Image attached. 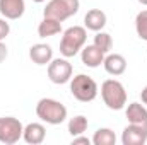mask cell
I'll return each instance as SVG.
<instances>
[{
	"instance_id": "obj_1",
	"label": "cell",
	"mask_w": 147,
	"mask_h": 145,
	"mask_svg": "<svg viewBox=\"0 0 147 145\" xmlns=\"http://www.w3.org/2000/svg\"><path fill=\"white\" fill-rule=\"evenodd\" d=\"M87 31L82 26H72L63 31V36L60 41V53L63 58H72L75 56L86 44Z\"/></svg>"
},
{
	"instance_id": "obj_2",
	"label": "cell",
	"mask_w": 147,
	"mask_h": 145,
	"mask_svg": "<svg viewBox=\"0 0 147 145\" xmlns=\"http://www.w3.org/2000/svg\"><path fill=\"white\" fill-rule=\"evenodd\" d=\"M36 114L41 121L48 125H60L67 119V108L60 101L43 97L36 104Z\"/></svg>"
},
{
	"instance_id": "obj_3",
	"label": "cell",
	"mask_w": 147,
	"mask_h": 145,
	"mask_svg": "<svg viewBox=\"0 0 147 145\" xmlns=\"http://www.w3.org/2000/svg\"><path fill=\"white\" fill-rule=\"evenodd\" d=\"M101 97H103V103L113 111H120L127 104V91H125L123 84L115 79H108L103 82Z\"/></svg>"
},
{
	"instance_id": "obj_4",
	"label": "cell",
	"mask_w": 147,
	"mask_h": 145,
	"mask_svg": "<svg viewBox=\"0 0 147 145\" xmlns=\"http://www.w3.org/2000/svg\"><path fill=\"white\" fill-rule=\"evenodd\" d=\"M70 92L72 96L80 101V103H91L98 97V84L94 79H91L89 75H84V73H79L70 79Z\"/></svg>"
},
{
	"instance_id": "obj_5",
	"label": "cell",
	"mask_w": 147,
	"mask_h": 145,
	"mask_svg": "<svg viewBox=\"0 0 147 145\" xmlns=\"http://www.w3.org/2000/svg\"><path fill=\"white\" fill-rule=\"evenodd\" d=\"M79 7H80L79 0H50L43 10V15L63 22L79 12Z\"/></svg>"
},
{
	"instance_id": "obj_6",
	"label": "cell",
	"mask_w": 147,
	"mask_h": 145,
	"mask_svg": "<svg viewBox=\"0 0 147 145\" xmlns=\"http://www.w3.org/2000/svg\"><path fill=\"white\" fill-rule=\"evenodd\" d=\"M24 126L14 116L0 118V142L5 145H14L22 138Z\"/></svg>"
},
{
	"instance_id": "obj_7",
	"label": "cell",
	"mask_w": 147,
	"mask_h": 145,
	"mask_svg": "<svg viewBox=\"0 0 147 145\" xmlns=\"http://www.w3.org/2000/svg\"><path fill=\"white\" fill-rule=\"evenodd\" d=\"M48 79L57 84H67L72 79V65L69 63L67 58H55L48 63Z\"/></svg>"
},
{
	"instance_id": "obj_8",
	"label": "cell",
	"mask_w": 147,
	"mask_h": 145,
	"mask_svg": "<svg viewBox=\"0 0 147 145\" xmlns=\"http://www.w3.org/2000/svg\"><path fill=\"white\" fill-rule=\"evenodd\" d=\"M147 142V128L139 125H128L121 133L123 145H144Z\"/></svg>"
},
{
	"instance_id": "obj_9",
	"label": "cell",
	"mask_w": 147,
	"mask_h": 145,
	"mask_svg": "<svg viewBox=\"0 0 147 145\" xmlns=\"http://www.w3.org/2000/svg\"><path fill=\"white\" fill-rule=\"evenodd\" d=\"M105 56H106V55H105L98 46H94V44H87V46H84V48L80 50V60H82V63H84L86 67H89V68H98L99 65H103Z\"/></svg>"
},
{
	"instance_id": "obj_10",
	"label": "cell",
	"mask_w": 147,
	"mask_h": 145,
	"mask_svg": "<svg viewBox=\"0 0 147 145\" xmlns=\"http://www.w3.org/2000/svg\"><path fill=\"white\" fill-rule=\"evenodd\" d=\"M24 10H26L24 0H0V14L9 21L21 19Z\"/></svg>"
},
{
	"instance_id": "obj_11",
	"label": "cell",
	"mask_w": 147,
	"mask_h": 145,
	"mask_svg": "<svg viewBox=\"0 0 147 145\" xmlns=\"http://www.w3.org/2000/svg\"><path fill=\"white\" fill-rule=\"evenodd\" d=\"M29 58L33 60V63L36 65H48L53 60V50L50 44L46 43H38L33 44L29 50Z\"/></svg>"
},
{
	"instance_id": "obj_12",
	"label": "cell",
	"mask_w": 147,
	"mask_h": 145,
	"mask_svg": "<svg viewBox=\"0 0 147 145\" xmlns=\"http://www.w3.org/2000/svg\"><path fill=\"white\" fill-rule=\"evenodd\" d=\"M22 138H24L26 144H31V145L43 144L45 138H46V128L41 123H29V125L24 126Z\"/></svg>"
},
{
	"instance_id": "obj_13",
	"label": "cell",
	"mask_w": 147,
	"mask_h": 145,
	"mask_svg": "<svg viewBox=\"0 0 147 145\" xmlns=\"http://www.w3.org/2000/svg\"><path fill=\"white\" fill-rule=\"evenodd\" d=\"M106 26V14L101 9H91L87 10L86 17H84V28L89 31H103V28Z\"/></svg>"
},
{
	"instance_id": "obj_14",
	"label": "cell",
	"mask_w": 147,
	"mask_h": 145,
	"mask_svg": "<svg viewBox=\"0 0 147 145\" xmlns=\"http://www.w3.org/2000/svg\"><path fill=\"white\" fill-rule=\"evenodd\" d=\"M125 114L130 125H139V126L147 128V109L140 103H130Z\"/></svg>"
},
{
	"instance_id": "obj_15",
	"label": "cell",
	"mask_w": 147,
	"mask_h": 145,
	"mask_svg": "<svg viewBox=\"0 0 147 145\" xmlns=\"http://www.w3.org/2000/svg\"><path fill=\"white\" fill-rule=\"evenodd\" d=\"M103 65H105V70L115 77L125 73V70H127V60L123 55H118V53H110L108 56H105Z\"/></svg>"
},
{
	"instance_id": "obj_16",
	"label": "cell",
	"mask_w": 147,
	"mask_h": 145,
	"mask_svg": "<svg viewBox=\"0 0 147 145\" xmlns=\"http://www.w3.org/2000/svg\"><path fill=\"white\" fill-rule=\"evenodd\" d=\"M62 31V22L51 17H43V21L38 26V36L39 38H51Z\"/></svg>"
},
{
	"instance_id": "obj_17",
	"label": "cell",
	"mask_w": 147,
	"mask_h": 145,
	"mask_svg": "<svg viewBox=\"0 0 147 145\" xmlns=\"http://www.w3.org/2000/svg\"><path fill=\"white\" fill-rule=\"evenodd\" d=\"M91 142L94 145H115L116 144V135L111 128H98L94 132V137Z\"/></svg>"
},
{
	"instance_id": "obj_18",
	"label": "cell",
	"mask_w": 147,
	"mask_h": 145,
	"mask_svg": "<svg viewBox=\"0 0 147 145\" xmlns=\"http://www.w3.org/2000/svg\"><path fill=\"white\" fill-rule=\"evenodd\" d=\"M87 126H89V121H87L86 116H82V114L74 116L72 119L69 121V133H70L72 137L82 135V133L87 130Z\"/></svg>"
},
{
	"instance_id": "obj_19",
	"label": "cell",
	"mask_w": 147,
	"mask_h": 145,
	"mask_svg": "<svg viewBox=\"0 0 147 145\" xmlns=\"http://www.w3.org/2000/svg\"><path fill=\"white\" fill-rule=\"evenodd\" d=\"M94 46H98L105 55L110 53V50L113 48V38L108 34V33H103V31H98L96 36H94Z\"/></svg>"
},
{
	"instance_id": "obj_20",
	"label": "cell",
	"mask_w": 147,
	"mask_h": 145,
	"mask_svg": "<svg viewBox=\"0 0 147 145\" xmlns=\"http://www.w3.org/2000/svg\"><path fill=\"white\" fill-rule=\"evenodd\" d=\"M135 31H137V36L140 39L147 41V9L146 10H140L135 17Z\"/></svg>"
},
{
	"instance_id": "obj_21",
	"label": "cell",
	"mask_w": 147,
	"mask_h": 145,
	"mask_svg": "<svg viewBox=\"0 0 147 145\" xmlns=\"http://www.w3.org/2000/svg\"><path fill=\"white\" fill-rule=\"evenodd\" d=\"M9 33H10V26H9V22H7L5 19H0V41H3L5 38L9 36Z\"/></svg>"
},
{
	"instance_id": "obj_22",
	"label": "cell",
	"mask_w": 147,
	"mask_h": 145,
	"mask_svg": "<svg viewBox=\"0 0 147 145\" xmlns=\"http://www.w3.org/2000/svg\"><path fill=\"white\" fill-rule=\"evenodd\" d=\"M72 144H74V145H80V144L89 145V144H91V140H89L87 137H84V133H82V135H77V137H74V138H72Z\"/></svg>"
},
{
	"instance_id": "obj_23",
	"label": "cell",
	"mask_w": 147,
	"mask_h": 145,
	"mask_svg": "<svg viewBox=\"0 0 147 145\" xmlns=\"http://www.w3.org/2000/svg\"><path fill=\"white\" fill-rule=\"evenodd\" d=\"M7 55H9V51H7V46L3 44V41H0V63L7 58Z\"/></svg>"
},
{
	"instance_id": "obj_24",
	"label": "cell",
	"mask_w": 147,
	"mask_h": 145,
	"mask_svg": "<svg viewBox=\"0 0 147 145\" xmlns=\"http://www.w3.org/2000/svg\"><path fill=\"white\" fill-rule=\"evenodd\" d=\"M140 99H142V104H147V85L142 89V92H140Z\"/></svg>"
},
{
	"instance_id": "obj_25",
	"label": "cell",
	"mask_w": 147,
	"mask_h": 145,
	"mask_svg": "<svg viewBox=\"0 0 147 145\" xmlns=\"http://www.w3.org/2000/svg\"><path fill=\"white\" fill-rule=\"evenodd\" d=\"M139 3H142V5H147V0H137Z\"/></svg>"
},
{
	"instance_id": "obj_26",
	"label": "cell",
	"mask_w": 147,
	"mask_h": 145,
	"mask_svg": "<svg viewBox=\"0 0 147 145\" xmlns=\"http://www.w3.org/2000/svg\"><path fill=\"white\" fill-rule=\"evenodd\" d=\"M33 2H36V3H43V2H46V0H33Z\"/></svg>"
}]
</instances>
